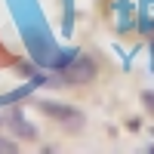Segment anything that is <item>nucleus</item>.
I'll use <instances>...</instances> for the list:
<instances>
[{
	"label": "nucleus",
	"mask_w": 154,
	"mask_h": 154,
	"mask_svg": "<svg viewBox=\"0 0 154 154\" xmlns=\"http://www.w3.org/2000/svg\"><path fill=\"white\" fill-rule=\"evenodd\" d=\"M96 71H99V65H96V59H89V56H77L71 65H65L62 68V74L56 77L53 83H65V86H83V83H89V80H96Z\"/></svg>",
	"instance_id": "obj_1"
},
{
	"label": "nucleus",
	"mask_w": 154,
	"mask_h": 154,
	"mask_svg": "<svg viewBox=\"0 0 154 154\" xmlns=\"http://www.w3.org/2000/svg\"><path fill=\"white\" fill-rule=\"evenodd\" d=\"M37 111L46 114L49 120H56V123H68V126H80L83 123V111L80 108H74V105H65V102H37Z\"/></svg>",
	"instance_id": "obj_2"
},
{
	"label": "nucleus",
	"mask_w": 154,
	"mask_h": 154,
	"mask_svg": "<svg viewBox=\"0 0 154 154\" xmlns=\"http://www.w3.org/2000/svg\"><path fill=\"white\" fill-rule=\"evenodd\" d=\"M6 123H9V130H12V136H19V139H28V142H34V139H37V130H34V126H31L28 120H25V114H19V111H12Z\"/></svg>",
	"instance_id": "obj_3"
},
{
	"label": "nucleus",
	"mask_w": 154,
	"mask_h": 154,
	"mask_svg": "<svg viewBox=\"0 0 154 154\" xmlns=\"http://www.w3.org/2000/svg\"><path fill=\"white\" fill-rule=\"evenodd\" d=\"M16 151H19V145L12 142V139H3V136H0V154H16Z\"/></svg>",
	"instance_id": "obj_4"
},
{
	"label": "nucleus",
	"mask_w": 154,
	"mask_h": 154,
	"mask_svg": "<svg viewBox=\"0 0 154 154\" xmlns=\"http://www.w3.org/2000/svg\"><path fill=\"white\" fill-rule=\"evenodd\" d=\"M142 105L148 108V114H154V93H142Z\"/></svg>",
	"instance_id": "obj_5"
}]
</instances>
